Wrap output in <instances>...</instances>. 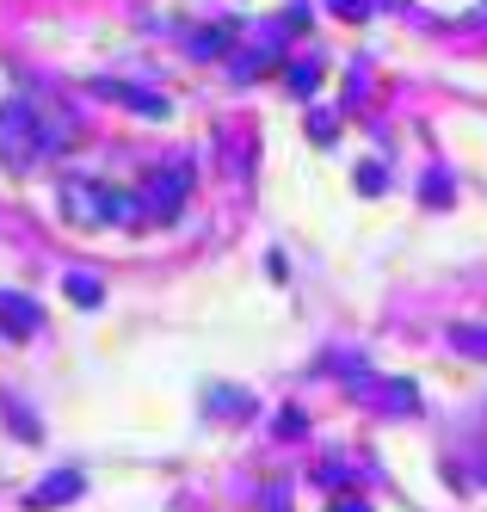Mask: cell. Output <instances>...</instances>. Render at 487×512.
<instances>
[{
  "label": "cell",
  "instance_id": "obj_8",
  "mask_svg": "<svg viewBox=\"0 0 487 512\" xmlns=\"http://www.w3.org/2000/svg\"><path fill=\"white\" fill-rule=\"evenodd\" d=\"M451 346L469 358H487V327H451Z\"/></svg>",
  "mask_w": 487,
  "mask_h": 512
},
{
  "label": "cell",
  "instance_id": "obj_9",
  "mask_svg": "<svg viewBox=\"0 0 487 512\" xmlns=\"http://www.w3.org/2000/svg\"><path fill=\"white\" fill-rule=\"evenodd\" d=\"M222 50H229V25H210L192 38V56H222Z\"/></svg>",
  "mask_w": 487,
  "mask_h": 512
},
{
  "label": "cell",
  "instance_id": "obj_4",
  "mask_svg": "<svg viewBox=\"0 0 487 512\" xmlns=\"http://www.w3.org/2000/svg\"><path fill=\"white\" fill-rule=\"evenodd\" d=\"M37 327H44V309H37L31 297H19V290H7V297H0V334H7V340H31Z\"/></svg>",
  "mask_w": 487,
  "mask_h": 512
},
{
  "label": "cell",
  "instance_id": "obj_5",
  "mask_svg": "<svg viewBox=\"0 0 487 512\" xmlns=\"http://www.w3.org/2000/svg\"><path fill=\"white\" fill-rule=\"evenodd\" d=\"M81 494H87L81 469H62V475H44V482L31 488V500H25V506H37V512H44V506H68V500H81Z\"/></svg>",
  "mask_w": 487,
  "mask_h": 512
},
{
  "label": "cell",
  "instance_id": "obj_10",
  "mask_svg": "<svg viewBox=\"0 0 487 512\" xmlns=\"http://www.w3.org/2000/svg\"><path fill=\"white\" fill-rule=\"evenodd\" d=\"M272 68V50H247V56H235V75L247 81V75H266Z\"/></svg>",
  "mask_w": 487,
  "mask_h": 512
},
{
  "label": "cell",
  "instance_id": "obj_14",
  "mask_svg": "<svg viewBox=\"0 0 487 512\" xmlns=\"http://www.w3.org/2000/svg\"><path fill=\"white\" fill-rule=\"evenodd\" d=\"M333 512H364V506H358V500H340V506H333Z\"/></svg>",
  "mask_w": 487,
  "mask_h": 512
},
{
  "label": "cell",
  "instance_id": "obj_12",
  "mask_svg": "<svg viewBox=\"0 0 487 512\" xmlns=\"http://www.w3.org/2000/svg\"><path fill=\"white\" fill-rule=\"evenodd\" d=\"M358 186H364V192H377V186H383V167H377V161H364V167H358Z\"/></svg>",
  "mask_w": 487,
  "mask_h": 512
},
{
  "label": "cell",
  "instance_id": "obj_13",
  "mask_svg": "<svg viewBox=\"0 0 487 512\" xmlns=\"http://www.w3.org/2000/svg\"><path fill=\"white\" fill-rule=\"evenodd\" d=\"M327 7H333V13H346V19H364V13H370L364 0H327Z\"/></svg>",
  "mask_w": 487,
  "mask_h": 512
},
{
  "label": "cell",
  "instance_id": "obj_1",
  "mask_svg": "<svg viewBox=\"0 0 487 512\" xmlns=\"http://www.w3.org/2000/svg\"><path fill=\"white\" fill-rule=\"evenodd\" d=\"M62 216L81 229H105V223H136V198L99 179H68L62 186Z\"/></svg>",
  "mask_w": 487,
  "mask_h": 512
},
{
  "label": "cell",
  "instance_id": "obj_11",
  "mask_svg": "<svg viewBox=\"0 0 487 512\" xmlns=\"http://www.w3.org/2000/svg\"><path fill=\"white\" fill-rule=\"evenodd\" d=\"M315 81H321L315 62H296V68H290V87H296V93H315Z\"/></svg>",
  "mask_w": 487,
  "mask_h": 512
},
{
  "label": "cell",
  "instance_id": "obj_6",
  "mask_svg": "<svg viewBox=\"0 0 487 512\" xmlns=\"http://www.w3.org/2000/svg\"><path fill=\"white\" fill-rule=\"evenodd\" d=\"M99 93H105L111 105H130V112H142V118H167V112H173L161 93H142V87H124V81H99Z\"/></svg>",
  "mask_w": 487,
  "mask_h": 512
},
{
  "label": "cell",
  "instance_id": "obj_7",
  "mask_svg": "<svg viewBox=\"0 0 487 512\" xmlns=\"http://www.w3.org/2000/svg\"><path fill=\"white\" fill-rule=\"evenodd\" d=\"M62 290H68V303H74V309H99V303H105V284H99L93 272H68Z\"/></svg>",
  "mask_w": 487,
  "mask_h": 512
},
{
  "label": "cell",
  "instance_id": "obj_3",
  "mask_svg": "<svg viewBox=\"0 0 487 512\" xmlns=\"http://www.w3.org/2000/svg\"><path fill=\"white\" fill-rule=\"evenodd\" d=\"M185 198H192V167L167 161L155 179H148V192L136 198V216H148V223H173V216L185 210Z\"/></svg>",
  "mask_w": 487,
  "mask_h": 512
},
{
  "label": "cell",
  "instance_id": "obj_2",
  "mask_svg": "<svg viewBox=\"0 0 487 512\" xmlns=\"http://www.w3.org/2000/svg\"><path fill=\"white\" fill-rule=\"evenodd\" d=\"M37 155H44V118H37V105L31 99L0 105V161L13 173H25Z\"/></svg>",
  "mask_w": 487,
  "mask_h": 512
}]
</instances>
